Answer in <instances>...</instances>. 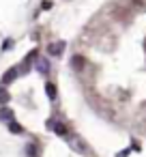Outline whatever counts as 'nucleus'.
<instances>
[{
  "instance_id": "obj_1",
  "label": "nucleus",
  "mask_w": 146,
  "mask_h": 157,
  "mask_svg": "<svg viewBox=\"0 0 146 157\" xmlns=\"http://www.w3.org/2000/svg\"><path fill=\"white\" fill-rule=\"evenodd\" d=\"M47 129H50V131H54V133H58V136H62V138L69 133V131H67V127H65L60 121H54V118H50V121H47Z\"/></svg>"
},
{
  "instance_id": "obj_2",
  "label": "nucleus",
  "mask_w": 146,
  "mask_h": 157,
  "mask_svg": "<svg viewBox=\"0 0 146 157\" xmlns=\"http://www.w3.org/2000/svg\"><path fill=\"white\" fill-rule=\"evenodd\" d=\"M84 67H86V58H84L82 54H75V56H71V69H73V71L82 73V71H84Z\"/></svg>"
},
{
  "instance_id": "obj_3",
  "label": "nucleus",
  "mask_w": 146,
  "mask_h": 157,
  "mask_svg": "<svg viewBox=\"0 0 146 157\" xmlns=\"http://www.w3.org/2000/svg\"><path fill=\"white\" fill-rule=\"evenodd\" d=\"M35 69H37V73L47 75V73H50V60H47V58H43V56H39V58H37V63H35Z\"/></svg>"
},
{
  "instance_id": "obj_4",
  "label": "nucleus",
  "mask_w": 146,
  "mask_h": 157,
  "mask_svg": "<svg viewBox=\"0 0 146 157\" xmlns=\"http://www.w3.org/2000/svg\"><path fill=\"white\" fill-rule=\"evenodd\" d=\"M65 41H56V43H50L47 45V52H50V56H62V52H65Z\"/></svg>"
},
{
  "instance_id": "obj_5",
  "label": "nucleus",
  "mask_w": 146,
  "mask_h": 157,
  "mask_svg": "<svg viewBox=\"0 0 146 157\" xmlns=\"http://www.w3.org/2000/svg\"><path fill=\"white\" fill-rule=\"evenodd\" d=\"M15 78H17V69H9V71H7V75L2 78V84H11Z\"/></svg>"
},
{
  "instance_id": "obj_6",
  "label": "nucleus",
  "mask_w": 146,
  "mask_h": 157,
  "mask_svg": "<svg viewBox=\"0 0 146 157\" xmlns=\"http://www.w3.org/2000/svg\"><path fill=\"white\" fill-rule=\"evenodd\" d=\"M9 131H11V133H24V127H22L17 121H9Z\"/></svg>"
},
{
  "instance_id": "obj_7",
  "label": "nucleus",
  "mask_w": 146,
  "mask_h": 157,
  "mask_svg": "<svg viewBox=\"0 0 146 157\" xmlns=\"http://www.w3.org/2000/svg\"><path fill=\"white\" fill-rule=\"evenodd\" d=\"M45 93H47V97H50V99H56V97H58V93H56V86H54L52 82H47V84H45Z\"/></svg>"
},
{
  "instance_id": "obj_8",
  "label": "nucleus",
  "mask_w": 146,
  "mask_h": 157,
  "mask_svg": "<svg viewBox=\"0 0 146 157\" xmlns=\"http://www.w3.org/2000/svg\"><path fill=\"white\" fill-rule=\"evenodd\" d=\"M26 155H28V157H37V155H39V146H37L35 142H30V144L26 146Z\"/></svg>"
},
{
  "instance_id": "obj_9",
  "label": "nucleus",
  "mask_w": 146,
  "mask_h": 157,
  "mask_svg": "<svg viewBox=\"0 0 146 157\" xmlns=\"http://www.w3.org/2000/svg\"><path fill=\"white\" fill-rule=\"evenodd\" d=\"M0 118H2V121H13V110H9V108H2V110H0Z\"/></svg>"
},
{
  "instance_id": "obj_10",
  "label": "nucleus",
  "mask_w": 146,
  "mask_h": 157,
  "mask_svg": "<svg viewBox=\"0 0 146 157\" xmlns=\"http://www.w3.org/2000/svg\"><path fill=\"white\" fill-rule=\"evenodd\" d=\"M71 144H73V148H75V151H80V153H84V146L80 144V140H77V138H71Z\"/></svg>"
},
{
  "instance_id": "obj_11",
  "label": "nucleus",
  "mask_w": 146,
  "mask_h": 157,
  "mask_svg": "<svg viewBox=\"0 0 146 157\" xmlns=\"http://www.w3.org/2000/svg\"><path fill=\"white\" fill-rule=\"evenodd\" d=\"M11 97H9V93L5 90V88H0V103H7Z\"/></svg>"
},
{
  "instance_id": "obj_12",
  "label": "nucleus",
  "mask_w": 146,
  "mask_h": 157,
  "mask_svg": "<svg viewBox=\"0 0 146 157\" xmlns=\"http://www.w3.org/2000/svg\"><path fill=\"white\" fill-rule=\"evenodd\" d=\"M144 50H146V41H144Z\"/></svg>"
}]
</instances>
